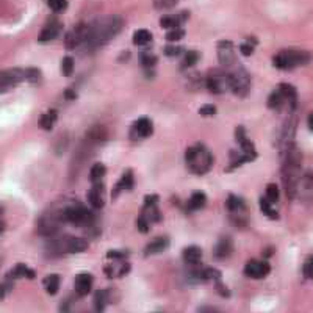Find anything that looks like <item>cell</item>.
<instances>
[{
	"label": "cell",
	"mask_w": 313,
	"mask_h": 313,
	"mask_svg": "<svg viewBox=\"0 0 313 313\" xmlns=\"http://www.w3.org/2000/svg\"><path fill=\"white\" fill-rule=\"evenodd\" d=\"M232 252H234V241H232V238L221 237L213 248V257L221 262V260H226L227 257H230Z\"/></svg>",
	"instance_id": "14"
},
{
	"label": "cell",
	"mask_w": 313,
	"mask_h": 313,
	"mask_svg": "<svg viewBox=\"0 0 313 313\" xmlns=\"http://www.w3.org/2000/svg\"><path fill=\"white\" fill-rule=\"evenodd\" d=\"M49 8L53 11V13H64L67 9V0H47Z\"/></svg>",
	"instance_id": "39"
},
{
	"label": "cell",
	"mask_w": 313,
	"mask_h": 313,
	"mask_svg": "<svg viewBox=\"0 0 313 313\" xmlns=\"http://www.w3.org/2000/svg\"><path fill=\"white\" fill-rule=\"evenodd\" d=\"M127 257V252L124 251H108L107 252V259L110 260H124Z\"/></svg>",
	"instance_id": "49"
},
{
	"label": "cell",
	"mask_w": 313,
	"mask_h": 313,
	"mask_svg": "<svg viewBox=\"0 0 313 313\" xmlns=\"http://www.w3.org/2000/svg\"><path fill=\"white\" fill-rule=\"evenodd\" d=\"M285 99H284V96H282V92L279 91V89H276V91H273L271 94H270V97H268V107L271 108V110H282V107L285 105Z\"/></svg>",
	"instance_id": "32"
},
{
	"label": "cell",
	"mask_w": 313,
	"mask_h": 313,
	"mask_svg": "<svg viewBox=\"0 0 313 313\" xmlns=\"http://www.w3.org/2000/svg\"><path fill=\"white\" fill-rule=\"evenodd\" d=\"M74 69H75L74 58L72 56H64L63 61H61V74L64 77H71L74 74Z\"/></svg>",
	"instance_id": "37"
},
{
	"label": "cell",
	"mask_w": 313,
	"mask_h": 313,
	"mask_svg": "<svg viewBox=\"0 0 313 313\" xmlns=\"http://www.w3.org/2000/svg\"><path fill=\"white\" fill-rule=\"evenodd\" d=\"M279 89L282 92V96L287 102V105L290 107V110H295L296 105H298V91L293 85H288V83H282L279 85Z\"/></svg>",
	"instance_id": "24"
},
{
	"label": "cell",
	"mask_w": 313,
	"mask_h": 313,
	"mask_svg": "<svg viewBox=\"0 0 313 313\" xmlns=\"http://www.w3.org/2000/svg\"><path fill=\"white\" fill-rule=\"evenodd\" d=\"M157 202H158L157 194H147L144 198V205H157Z\"/></svg>",
	"instance_id": "53"
},
{
	"label": "cell",
	"mask_w": 313,
	"mask_h": 313,
	"mask_svg": "<svg viewBox=\"0 0 313 313\" xmlns=\"http://www.w3.org/2000/svg\"><path fill=\"white\" fill-rule=\"evenodd\" d=\"M25 80V69L14 67L8 69V71H0V94L14 88L20 82Z\"/></svg>",
	"instance_id": "8"
},
{
	"label": "cell",
	"mask_w": 313,
	"mask_h": 313,
	"mask_svg": "<svg viewBox=\"0 0 313 313\" xmlns=\"http://www.w3.org/2000/svg\"><path fill=\"white\" fill-rule=\"evenodd\" d=\"M303 274L306 279H312L313 281V256H310L307 259V262L303 266Z\"/></svg>",
	"instance_id": "44"
},
{
	"label": "cell",
	"mask_w": 313,
	"mask_h": 313,
	"mask_svg": "<svg viewBox=\"0 0 313 313\" xmlns=\"http://www.w3.org/2000/svg\"><path fill=\"white\" fill-rule=\"evenodd\" d=\"M138 230L143 232V234H147V230H149V223L146 221L144 218H138Z\"/></svg>",
	"instance_id": "51"
},
{
	"label": "cell",
	"mask_w": 313,
	"mask_h": 313,
	"mask_svg": "<svg viewBox=\"0 0 313 313\" xmlns=\"http://www.w3.org/2000/svg\"><path fill=\"white\" fill-rule=\"evenodd\" d=\"M34 276L36 274H34L33 270H30L24 263H19L14 268H11V271L6 274V279L16 282L17 279H34Z\"/></svg>",
	"instance_id": "18"
},
{
	"label": "cell",
	"mask_w": 313,
	"mask_h": 313,
	"mask_svg": "<svg viewBox=\"0 0 313 313\" xmlns=\"http://www.w3.org/2000/svg\"><path fill=\"white\" fill-rule=\"evenodd\" d=\"M240 50H241V53L245 55V56H251L252 52H254V45H251L249 42H243L240 45Z\"/></svg>",
	"instance_id": "50"
},
{
	"label": "cell",
	"mask_w": 313,
	"mask_h": 313,
	"mask_svg": "<svg viewBox=\"0 0 313 313\" xmlns=\"http://www.w3.org/2000/svg\"><path fill=\"white\" fill-rule=\"evenodd\" d=\"M108 304H110V290H97L94 293V298H92L94 313H103Z\"/></svg>",
	"instance_id": "21"
},
{
	"label": "cell",
	"mask_w": 313,
	"mask_h": 313,
	"mask_svg": "<svg viewBox=\"0 0 313 313\" xmlns=\"http://www.w3.org/2000/svg\"><path fill=\"white\" fill-rule=\"evenodd\" d=\"M3 213V208H2V205H0V215H2Z\"/></svg>",
	"instance_id": "58"
},
{
	"label": "cell",
	"mask_w": 313,
	"mask_h": 313,
	"mask_svg": "<svg viewBox=\"0 0 313 313\" xmlns=\"http://www.w3.org/2000/svg\"><path fill=\"white\" fill-rule=\"evenodd\" d=\"M105 165L103 163H94L91 166V171H89V180L92 183H96V182H100V179L105 176Z\"/></svg>",
	"instance_id": "34"
},
{
	"label": "cell",
	"mask_w": 313,
	"mask_h": 313,
	"mask_svg": "<svg viewBox=\"0 0 313 313\" xmlns=\"http://www.w3.org/2000/svg\"><path fill=\"white\" fill-rule=\"evenodd\" d=\"M279 187H277L276 183H270L268 187H266V193H265V198L268 199L271 204H276L279 201Z\"/></svg>",
	"instance_id": "38"
},
{
	"label": "cell",
	"mask_w": 313,
	"mask_h": 313,
	"mask_svg": "<svg viewBox=\"0 0 313 313\" xmlns=\"http://www.w3.org/2000/svg\"><path fill=\"white\" fill-rule=\"evenodd\" d=\"M61 223H64L63 216H61V212L60 213H47V215H44L39 219V224H38L39 235H45V237L55 235L56 232L60 230Z\"/></svg>",
	"instance_id": "9"
},
{
	"label": "cell",
	"mask_w": 313,
	"mask_h": 313,
	"mask_svg": "<svg viewBox=\"0 0 313 313\" xmlns=\"http://www.w3.org/2000/svg\"><path fill=\"white\" fill-rule=\"evenodd\" d=\"M260 210H262V213L265 215V216H268V218H271V219H279V213H277L274 208H273V205H271V202L266 199V198H262L260 199Z\"/></svg>",
	"instance_id": "36"
},
{
	"label": "cell",
	"mask_w": 313,
	"mask_h": 313,
	"mask_svg": "<svg viewBox=\"0 0 313 313\" xmlns=\"http://www.w3.org/2000/svg\"><path fill=\"white\" fill-rule=\"evenodd\" d=\"M205 204H207V194L204 191H194L187 204L188 212H198L205 207Z\"/></svg>",
	"instance_id": "26"
},
{
	"label": "cell",
	"mask_w": 313,
	"mask_h": 313,
	"mask_svg": "<svg viewBox=\"0 0 313 313\" xmlns=\"http://www.w3.org/2000/svg\"><path fill=\"white\" fill-rule=\"evenodd\" d=\"M182 257H183L185 263H188L190 266L199 265V262L202 259V251H201L199 246H188V248L183 249Z\"/></svg>",
	"instance_id": "25"
},
{
	"label": "cell",
	"mask_w": 313,
	"mask_h": 313,
	"mask_svg": "<svg viewBox=\"0 0 313 313\" xmlns=\"http://www.w3.org/2000/svg\"><path fill=\"white\" fill-rule=\"evenodd\" d=\"M133 129L136 130L138 138H149L154 133V124L147 116H141V118H138L136 122L133 124Z\"/></svg>",
	"instance_id": "20"
},
{
	"label": "cell",
	"mask_w": 313,
	"mask_h": 313,
	"mask_svg": "<svg viewBox=\"0 0 313 313\" xmlns=\"http://www.w3.org/2000/svg\"><path fill=\"white\" fill-rule=\"evenodd\" d=\"M61 216L64 223L78 226V227H86L94 223V215H92V212L88 207L82 204H72V205L64 207L61 210Z\"/></svg>",
	"instance_id": "5"
},
{
	"label": "cell",
	"mask_w": 313,
	"mask_h": 313,
	"mask_svg": "<svg viewBox=\"0 0 313 313\" xmlns=\"http://www.w3.org/2000/svg\"><path fill=\"white\" fill-rule=\"evenodd\" d=\"M124 25V20L121 16H105L99 17L88 25V34L85 39V45L88 50H97L102 45H105L110 39H113L116 34L121 31Z\"/></svg>",
	"instance_id": "1"
},
{
	"label": "cell",
	"mask_w": 313,
	"mask_h": 313,
	"mask_svg": "<svg viewBox=\"0 0 313 313\" xmlns=\"http://www.w3.org/2000/svg\"><path fill=\"white\" fill-rule=\"evenodd\" d=\"M216 52H218V60L219 64L224 67H230L235 63L237 56H235V47L232 41H219L216 45Z\"/></svg>",
	"instance_id": "12"
},
{
	"label": "cell",
	"mask_w": 313,
	"mask_h": 313,
	"mask_svg": "<svg viewBox=\"0 0 313 313\" xmlns=\"http://www.w3.org/2000/svg\"><path fill=\"white\" fill-rule=\"evenodd\" d=\"M132 41L135 45H147V44H150V41H152V33L146 28H140L133 33Z\"/></svg>",
	"instance_id": "31"
},
{
	"label": "cell",
	"mask_w": 313,
	"mask_h": 313,
	"mask_svg": "<svg viewBox=\"0 0 313 313\" xmlns=\"http://www.w3.org/2000/svg\"><path fill=\"white\" fill-rule=\"evenodd\" d=\"M185 161H187L190 172L196 174V176H204L213 165V155L204 144L198 143L187 149Z\"/></svg>",
	"instance_id": "2"
},
{
	"label": "cell",
	"mask_w": 313,
	"mask_h": 313,
	"mask_svg": "<svg viewBox=\"0 0 313 313\" xmlns=\"http://www.w3.org/2000/svg\"><path fill=\"white\" fill-rule=\"evenodd\" d=\"M226 208L230 215V223L238 227H245L248 224V205L245 199L238 198L235 194H230L226 201Z\"/></svg>",
	"instance_id": "6"
},
{
	"label": "cell",
	"mask_w": 313,
	"mask_h": 313,
	"mask_svg": "<svg viewBox=\"0 0 313 313\" xmlns=\"http://www.w3.org/2000/svg\"><path fill=\"white\" fill-rule=\"evenodd\" d=\"M273 254H274V248H268V249H265V251H263V257H265V259H270V257L273 256Z\"/></svg>",
	"instance_id": "55"
},
{
	"label": "cell",
	"mask_w": 313,
	"mask_h": 313,
	"mask_svg": "<svg viewBox=\"0 0 313 313\" xmlns=\"http://www.w3.org/2000/svg\"><path fill=\"white\" fill-rule=\"evenodd\" d=\"M199 56H201V53L198 50H190V52L185 53V56H183V64L187 67H193L196 63L199 61Z\"/></svg>",
	"instance_id": "40"
},
{
	"label": "cell",
	"mask_w": 313,
	"mask_h": 313,
	"mask_svg": "<svg viewBox=\"0 0 313 313\" xmlns=\"http://www.w3.org/2000/svg\"><path fill=\"white\" fill-rule=\"evenodd\" d=\"M88 249V241L83 238H67L66 240V254H78Z\"/></svg>",
	"instance_id": "27"
},
{
	"label": "cell",
	"mask_w": 313,
	"mask_h": 313,
	"mask_svg": "<svg viewBox=\"0 0 313 313\" xmlns=\"http://www.w3.org/2000/svg\"><path fill=\"white\" fill-rule=\"evenodd\" d=\"M185 36V30L183 28H172V30H169L168 33H166V39L169 41V42H174V41H180L182 38Z\"/></svg>",
	"instance_id": "42"
},
{
	"label": "cell",
	"mask_w": 313,
	"mask_h": 313,
	"mask_svg": "<svg viewBox=\"0 0 313 313\" xmlns=\"http://www.w3.org/2000/svg\"><path fill=\"white\" fill-rule=\"evenodd\" d=\"M169 246V238L168 237H157L149 243L144 249V256H154V254H160Z\"/></svg>",
	"instance_id": "23"
},
{
	"label": "cell",
	"mask_w": 313,
	"mask_h": 313,
	"mask_svg": "<svg viewBox=\"0 0 313 313\" xmlns=\"http://www.w3.org/2000/svg\"><path fill=\"white\" fill-rule=\"evenodd\" d=\"M230 160H232V163L226 168V172H232L234 169H237V168H240L241 165H245V163H249V161H252V160H256L257 158V154H243V155H240V154H237L235 150H230Z\"/></svg>",
	"instance_id": "22"
},
{
	"label": "cell",
	"mask_w": 313,
	"mask_h": 313,
	"mask_svg": "<svg viewBox=\"0 0 313 313\" xmlns=\"http://www.w3.org/2000/svg\"><path fill=\"white\" fill-rule=\"evenodd\" d=\"M235 140L241 146L243 154H257L256 152V147H254V143L249 140L248 135H246V129H245V127H237V130H235Z\"/></svg>",
	"instance_id": "19"
},
{
	"label": "cell",
	"mask_w": 313,
	"mask_h": 313,
	"mask_svg": "<svg viewBox=\"0 0 313 313\" xmlns=\"http://www.w3.org/2000/svg\"><path fill=\"white\" fill-rule=\"evenodd\" d=\"M127 273H130V263H122L119 266V270L116 271V276H118V277H124Z\"/></svg>",
	"instance_id": "52"
},
{
	"label": "cell",
	"mask_w": 313,
	"mask_h": 313,
	"mask_svg": "<svg viewBox=\"0 0 313 313\" xmlns=\"http://www.w3.org/2000/svg\"><path fill=\"white\" fill-rule=\"evenodd\" d=\"M158 61V58L152 52H141L140 53V64L144 69H152Z\"/></svg>",
	"instance_id": "35"
},
{
	"label": "cell",
	"mask_w": 313,
	"mask_h": 313,
	"mask_svg": "<svg viewBox=\"0 0 313 313\" xmlns=\"http://www.w3.org/2000/svg\"><path fill=\"white\" fill-rule=\"evenodd\" d=\"M86 34H88V25L86 24H78L75 25L74 28H71L67 33H66V38H64V47L66 49H75L77 45L83 44L85 39H86Z\"/></svg>",
	"instance_id": "11"
},
{
	"label": "cell",
	"mask_w": 313,
	"mask_h": 313,
	"mask_svg": "<svg viewBox=\"0 0 313 313\" xmlns=\"http://www.w3.org/2000/svg\"><path fill=\"white\" fill-rule=\"evenodd\" d=\"M13 287H14V282L5 277V281L0 284V301L6 298V295L11 292V290H13Z\"/></svg>",
	"instance_id": "43"
},
{
	"label": "cell",
	"mask_w": 313,
	"mask_h": 313,
	"mask_svg": "<svg viewBox=\"0 0 313 313\" xmlns=\"http://www.w3.org/2000/svg\"><path fill=\"white\" fill-rule=\"evenodd\" d=\"M25 80L30 83H38L41 80V72L36 67H27L25 69Z\"/></svg>",
	"instance_id": "41"
},
{
	"label": "cell",
	"mask_w": 313,
	"mask_h": 313,
	"mask_svg": "<svg viewBox=\"0 0 313 313\" xmlns=\"http://www.w3.org/2000/svg\"><path fill=\"white\" fill-rule=\"evenodd\" d=\"M103 185L100 182L92 183V188L88 191V204L94 208V210H99V208L103 207Z\"/></svg>",
	"instance_id": "17"
},
{
	"label": "cell",
	"mask_w": 313,
	"mask_h": 313,
	"mask_svg": "<svg viewBox=\"0 0 313 313\" xmlns=\"http://www.w3.org/2000/svg\"><path fill=\"white\" fill-rule=\"evenodd\" d=\"M75 97H77V94H75V91H74L72 88H69V89L64 91V99H67V100H74Z\"/></svg>",
	"instance_id": "54"
},
{
	"label": "cell",
	"mask_w": 313,
	"mask_h": 313,
	"mask_svg": "<svg viewBox=\"0 0 313 313\" xmlns=\"http://www.w3.org/2000/svg\"><path fill=\"white\" fill-rule=\"evenodd\" d=\"M215 288H216V292H218L219 295H221L223 298H229V296H230V290L224 287V284H223L221 279L215 281Z\"/></svg>",
	"instance_id": "47"
},
{
	"label": "cell",
	"mask_w": 313,
	"mask_h": 313,
	"mask_svg": "<svg viewBox=\"0 0 313 313\" xmlns=\"http://www.w3.org/2000/svg\"><path fill=\"white\" fill-rule=\"evenodd\" d=\"M183 16H187V13L183 14H166L160 19V25L163 28H168V30H172V28H179L180 24L185 20Z\"/></svg>",
	"instance_id": "29"
},
{
	"label": "cell",
	"mask_w": 313,
	"mask_h": 313,
	"mask_svg": "<svg viewBox=\"0 0 313 313\" xmlns=\"http://www.w3.org/2000/svg\"><path fill=\"white\" fill-rule=\"evenodd\" d=\"M179 0H154V5L157 9H163V8H172L177 5Z\"/></svg>",
	"instance_id": "45"
},
{
	"label": "cell",
	"mask_w": 313,
	"mask_h": 313,
	"mask_svg": "<svg viewBox=\"0 0 313 313\" xmlns=\"http://www.w3.org/2000/svg\"><path fill=\"white\" fill-rule=\"evenodd\" d=\"M141 218H144L146 221L149 224H152V223H160L161 221V213L158 210V207L157 205H144L143 207V210L140 213Z\"/></svg>",
	"instance_id": "30"
},
{
	"label": "cell",
	"mask_w": 313,
	"mask_h": 313,
	"mask_svg": "<svg viewBox=\"0 0 313 313\" xmlns=\"http://www.w3.org/2000/svg\"><path fill=\"white\" fill-rule=\"evenodd\" d=\"M3 229H5V224L0 221V235H2V232H3Z\"/></svg>",
	"instance_id": "57"
},
{
	"label": "cell",
	"mask_w": 313,
	"mask_h": 313,
	"mask_svg": "<svg viewBox=\"0 0 313 313\" xmlns=\"http://www.w3.org/2000/svg\"><path fill=\"white\" fill-rule=\"evenodd\" d=\"M229 89L238 97H248L251 91V75L245 66H238L227 72Z\"/></svg>",
	"instance_id": "4"
},
{
	"label": "cell",
	"mask_w": 313,
	"mask_h": 313,
	"mask_svg": "<svg viewBox=\"0 0 313 313\" xmlns=\"http://www.w3.org/2000/svg\"><path fill=\"white\" fill-rule=\"evenodd\" d=\"M92 276L88 273H82L75 277V293L80 298H85L86 295H89L91 287H92Z\"/></svg>",
	"instance_id": "16"
},
{
	"label": "cell",
	"mask_w": 313,
	"mask_h": 313,
	"mask_svg": "<svg viewBox=\"0 0 313 313\" xmlns=\"http://www.w3.org/2000/svg\"><path fill=\"white\" fill-rule=\"evenodd\" d=\"M307 124H309V129L313 132V113L309 116V119H307Z\"/></svg>",
	"instance_id": "56"
},
{
	"label": "cell",
	"mask_w": 313,
	"mask_h": 313,
	"mask_svg": "<svg viewBox=\"0 0 313 313\" xmlns=\"http://www.w3.org/2000/svg\"><path fill=\"white\" fill-rule=\"evenodd\" d=\"M216 107L215 105H212V103H207V105H202L201 108H199V114L201 116H213V114H216Z\"/></svg>",
	"instance_id": "48"
},
{
	"label": "cell",
	"mask_w": 313,
	"mask_h": 313,
	"mask_svg": "<svg viewBox=\"0 0 313 313\" xmlns=\"http://www.w3.org/2000/svg\"><path fill=\"white\" fill-rule=\"evenodd\" d=\"M165 55L166 56H180L183 53V49L179 47V45H166V47L163 49Z\"/></svg>",
	"instance_id": "46"
},
{
	"label": "cell",
	"mask_w": 313,
	"mask_h": 313,
	"mask_svg": "<svg viewBox=\"0 0 313 313\" xmlns=\"http://www.w3.org/2000/svg\"><path fill=\"white\" fill-rule=\"evenodd\" d=\"M63 30V24L58 19L52 17L47 20V24H45L41 31H39V36H38V41L39 42H49L55 38L60 36V33Z\"/></svg>",
	"instance_id": "13"
},
{
	"label": "cell",
	"mask_w": 313,
	"mask_h": 313,
	"mask_svg": "<svg viewBox=\"0 0 313 313\" xmlns=\"http://www.w3.org/2000/svg\"><path fill=\"white\" fill-rule=\"evenodd\" d=\"M205 86L212 94H224V92L229 89L227 72L221 71V69H212V71L207 74Z\"/></svg>",
	"instance_id": "7"
},
{
	"label": "cell",
	"mask_w": 313,
	"mask_h": 313,
	"mask_svg": "<svg viewBox=\"0 0 313 313\" xmlns=\"http://www.w3.org/2000/svg\"><path fill=\"white\" fill-rule=\"evenodd\" d=\"M310 60H312L310 52L285 49L273 56V64H274V67L281 69V71H292V69H295L298 66H304V64L310 63Z\"/></svg>",
	"instance_id": "3"
},
{
	"label": "cell",
	"mask_w": 313,
	"mask_h": 313,
	"mask_svg": "<svg viewBox=\"0 0 313 313\" xmlns=\"http://www.w3.org/2000/svg\"><path fill=\"white\" fill-rule=\"evenodd\" d=\"M56 121V111L55 110H49L47 113H44L41 114V118H39V127L44 130H50L53 124Z\"/></svg>",
	"instance_id": "33"
},
{
	"label": "cell",
	"mask_w": 313,
	"mask_h": 313,
	"mask_svg": "<svg viewBox=\"0 0 313 313\" xmlns=\"http://www.w3.org/2000/svg\"><path fill=\"white\" fill-rule=\"evenodd\" d=\"M42 285H44V288H45V292H47L50 296H53V295L58 293V290H60L61 277L58 276V274H49V276H45V277H44Z\"/></svg>",
	"instance_id": "28"
},
{
	"label": "cell",
	"mask_w": 313,
	"mask_h": 313,
	"mask_svg": "<svg viewBox=\"0 0 313 313\" xmlns=\"http://www.w3.org/2000/svg\"><path fill=\"white\" fill-rule=\"evenodd\" d=\"M135 187V176H133V171L132 169H127L121 179L118 180V183L114 185V188H113V193H111V198L116 199L119 196L121 191H125V190H132Z\"/></svg>",
	"instance_id": "15"
},
{
	"label": "cell",
	"mask_w": 313,
	"mask_h": 313,
	"mask_svg": "<svg viewBox=\"0 0 313 313\" xmlns=\"http://www.w3.org/2000/svg\"><path fill=\"white\" fill-rule=\"evenodd\" d=\"M271 273V265L266 260H249L245 266V276L249 279H265Z\"/></svg>",
	"instance_id": "10"
}]
</instances>
